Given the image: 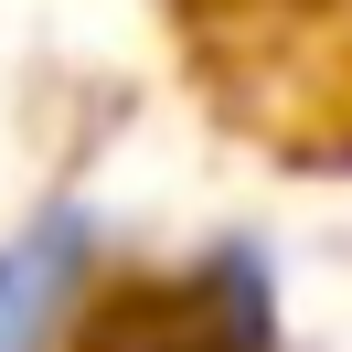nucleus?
Returning <instances> with one entry per match:
<instances>
[{
    "label": "nucleus",
    "instance_id": "1",
    "mask_svg": "<svg viewBox=\"0 0 352 352\" xmlns=\"http://www.w3.org/2000/svg\"><path fill=\"white\" fill-rule=\"evenodd\" d=\"M86 267H96V224L86 214H43V224H22L0 245V352H43L65 331Z\"/></svg>",
    "mask_w": 352,
    "mask_h": 352
}]
</instances>
